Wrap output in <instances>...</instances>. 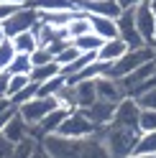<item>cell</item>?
Wrapping results in <instances>:
<instances>
[{"label": "cell", "mask_w": 156, "mask_h": 158, "mask_svg": "<svg viewBox=\"0 0 156 158\" xmlns=\"http://www.w3.org/2000/svg\"><path fill=\"white\" fill-rule=\"evenodd\" d=\"M49 158H110L100 135L92 138H62L49 135L41 140Z\"/></svg>", "instance_id": "6da1fadb"}, {"label": "cell", "mask_w": 156, "mask_h": 158, "mask_svg": "<svg viewBox=\"0 0 156 158\" xmlns=\"http://www.w3.org/2000/svg\"><path fill=\"white\" fill-rule=\"evenodd\" d=\"M105 148H108L110 158H131L136 153V145L141 140V130L138 127H105L100 133Z\"/></svg>", "instance_id": "7a4b0ae2"}, {"label": "cell", "mask_w": 156, "mask_h": 158, "mask_svg": "<svg viewBox=\"0 0 156 158\" xmlns=\"http://www.w3.org/2000/svg\"><path fill=\"white\" fill-rule=\"evenodd\" d=\"M154 59H156V48H151V46H143V48H128V51H125L115 64L108 66V74H105V77L118 79V82H120L123 77H128L131 72H136L138 66L154 61Z\"/></svg>", "instance_id": "3957f363"}, {"label": "cell", "mask_w": 156, "mask_h": 158, "mask_svg": "<svg viewBox=\"0 0 156 158\" xmlns=\"http://www.w3.org/2000/svg\"><path fill=\"white\" fill-rule=\"evenodd\" d=\"M38 23H41V13H38L33 5H23L15 15H11L5 23H0V28H3V36L5 38H15L21 33L33 31Z\"/></svg>", "instance_id": "277c9868"}, {"label": "cell", "mask_w": 156, "mask_h": 158, "mask_svg": "<svg viewBox=\"0 0 156 158\" xmlns=\"http://www.w3.org/2000/svg\"><path fill=\"white\" fill-rule=\"evenodd\" d=\"M100 133L102 130H97V127L92 125V120L82 110H72L69 117L62 123V127H59L56 135H62V138H92V135H100Z\"/></svg>", "instance_id": "5b68a950"}, {"label": "cell", "mask_w": 156, "mask_h": 158, "mask_svg": "<svg viewBox=\"0 0 156 158\" xmlns=\"http://www.w3.org/2000/svg\"><path fill=\"white\" fill-rule=\"evenodd\" d=\"M56 107H59V100H56V97H33L31 102H26V105L18 107V112H21V117L31 127H36V125H41L44 117L51 115Z\"/></svg>", "instance_id": "8992f818"}, {"label": "cell", "mask_w": 156, "mask_h": 158, "mask_svg": "<svg viewBox=\"0 0 156 158\" xmlns=\"http://www.w3.org/2000/svg\"><path fill=\"white\" fill-rule=\"evenodd\" d=\"M136 28H138L141 38L146 41V46L156 48V15H154L151 3H143L136 8Z\"/></svg>", "instance_id": "52a82bcc"}, {"label": "cell", "mask_w": 156, "mask_h": 158, "mask_svg": "<svg viewBox=\"0 0 156 158\" xmlns=\"http://www.w3.org/2000/svg\"><path fill=\"white\" fill-rule=\"evenodd\" d=\"M118 31H120V38L125 41L128 48H143V46H146V41L141 38L138 28H136V8L120 13V18H118Z\"/></svg>", "instance_id": "ba28073f"}, {"label": "cell", "mask_w": 156, "mask_h": 158, "mask_svg": "<svg viewBox=\"0 0 156 158\" xmlns=\"http://www.w3.org/2000/svg\"><path fill=\"white\" fill-rule=\"evenodd\" d=\"M77 8L90 15H105V18H113V21H118L123 13L118 0H77Z\"/></svg>", "instance_id": "9c48e42d"}, {"label": "cell", "mask_w": 156, "mask_h": 158, "mask_svg": "<svg viewBox=\"0 0 156 158\" xmlns=\"http://www.w3.org/2000/svg\"><path fill=\"white\" fill-rule=\"evenodd\" d=\"M138 117H141V107L133 97H125V100L115 107L113 115V125L115 127H138Z\"/></svg>", "instance_id": "30bf717a"}, {"label": "cell", "mask_w": 156, "mask_h": 158, "mask_svg": "<svg viewBox=\"0 0 156 158\" xmlns=\"http://www.w3.org/2000/svg\"><path fill=\"white\" fill-rule=\"evenodd\" d=\"M115 107H118V105H113V102H108V100H97L92 107H87V110H82V112L92 120V125L97 127V130H105V127L113 125Z\"/></svg>", "instance_id": "8fae6325"}, {"label": "cell", "mask_w": 156, "mask_h": 158, "mask_svg": "<svg viewBox=\"0 0 156 158\" xmlns=\"http://www.w3.org/2000/svg\"><path fill=\"white\" fill-rule=\"evenodd\" d=\"M69 112H72V110H67V107H56L51 115H46V117H44V123H41V125H36V127H33V138L44 140V138H49V135H56V133H59V127H62V123L69 117Z\"/></svg>", "instance_id": "7c38bea8"}, {"label": "cell", "mask_w": 156, "mask_h": 158, "mask_svg": "<svg viewBox=\"0 0 156 158\" xmlns=\"http://www.w3.org/2000/svg\"><path fill=\"white\" fill-rule=\"evenodd\" d=\"M95 87H97V97L100 100H108L113 105H120L125 97V89H123V84L118 82V79H110V77H100V79H95Z\"/></svg>", "instance_id": "4fadbf2b"}, {"label": "cell", "mask_w": 156, "mask_h": 158, "mask_svg": "<svg viewBox=\"0 0 156 158\" xmlns=\"http://www.w3.org/2000/svg\"><path fill=\"white\" fill-rule=\"evenodd\" d=\"M151 77H156V59H154V61H149V64H143V66H138V69H136V72H131L128 77H123L120 84H123L125 94H131L133 89H138L143 82H149Z\"/></svg>", "instance_id": "5bb4252c"}, {"label": "cell", "mask_w": 156, "mask_h": 158, "mask_svg": "<svg viewBox=\"0 0 156 158\" xmlns=\"http://www.w3.org/2000/svg\"><path fill=\"white\" fill-rule=\"evenodd\" d=\"M3 135H5L13 145H18L21 140H26V138H33V127L21 117V112H15V115H13V120H11V125L3 130Z\"/></svg>", "instance_id": "9a60e30c"}, {"label": "cell", "mask_w": 156, "mask_h": 158, "mask_svg": "<svg viewBox=\"0 0 156 158\" xmlns=\"http://www.w3.org/2000/svg\"><path fill=\"white\" fill-rule=\"evenodd\" d=\"M90 26H92V33H97L102 41L120 38L118 21H113V18H105V15H90Z\"/></svg>", "instance_id": "2e32d148"}, {"label": "cell", "mask_w": 156, "mask_h": 158, "mask_svg": "<svg viewBox=\"0 0 156 158\" xmlns=\"http://www.w3.org/2000/svg\"><path fill=\"white\" fill-rule=\"evenodd\" d=\"M77 89V110H87L92 107L100 97H97V87H95V79H84V82H77L74 84Z\"/></svg>", "instance_id": "e0dca14e"}, {"label": "cell", "mask_w": 156, "mask_h": 158, "mask_svg": "<svg viewBox=\"0 0 156 158\" xmlns=\"http://www.w3.org/2000/svg\"><path fill=\"white\" fill-rule=\"evenodd\" d=\"M128 51V46H125V41L123 38H113V41H105L102 44V48L97 51V61H102V64H115L118 59Z\"/></svg>", "instance_id": "ac0fdd59"}, {"label": "cell", "mask_w": 156, "mask_h": 158, "mask_svg": "<svg viewBox=\"0 0 156 158\" xmlns=\"http://www.w3.org/2000/svg\"><path fill=\"white\" fill-rule=\"evenodd\" d=\"M67 31H69V38H72V41H74V38H80V36H84V33H90V31H92V26H90V13L74 8L69 23H67Z\"/></svg>", "instance_id": "d6986e66"}, {"label": "cell", "mask_w": 156, "mask_h": 158, "mask_svg": "<svg viewBox=\"0 0 156 158\" xmlns=\"http://www.w3.org/2000/svg\"><path fill=\"white\" fill-rule=\"evenodd\" d=\"M31 5L41 13H67L77 8V0H31Z\"/></svg>", "instance_id": "ffe728a7"}, {"label": "cell", "mask_w": 156, "mask_h": 158, "mask_svg": "<svg viewBox=\"0 0 156 158\" xmlns=\"http://www.w3.org/2000/svg\"><path fill=\"white\" fill-rule=\"evenodd\" d=\"M62 74V66L56 64V61H49V64H38L31 69V82L36 84H44L49 82V79H54V77H59Z\"/></svg>", "instance_id": "44dd1931"}, {"label": "cell", "mask_w": 156, "mask_h": 158, "mask_svg": "<svg viewBox=\"0 0 156 158\" xmlns=\"http://www.w3.org/2000/svg\"><path fill=\"white\" fill-rule=\"evenodd\" d=\"M11 41H13V46H15V51H18V54H28V56H31V54H36L38 48H41V46H38V38H36V33H33V31L21 33V36L11 38Z\"/></svg>", "instance_id": "7402d4cb"}, {"label": "cell", "mask_w": 156, "mask_h": 158, "mask_svg": "<svg viewBox=\"0 0 156 158\" xmlns=\"http://www.w3.org/2000/svg\"><path fill=\"white\" fill-rule=\"evenodd\" d=\"M77 48H80V51L82 54H97V51H100V48H102V38L100 36H97V33H84V36H80V38H74V41H72Z\"/></svg>", "instance_id": "603a6c76"}, {"label": "cell", "mask_w": 156, "mask_h": 158, "mask_svg": "<svg viewBox=\"0 0 156 158\" xmlns=\"http://www.w3.org/2000/svg\"><path fill=\"white\" fill-rule=\"evenodd\" d=\"M31 69H33L31 56H28V54H15V59L11 61V66H8L5 72L11 77H15V74H28V77H31Z\"/></svg>", "instance_id": "cb8c5ba5"}, {"label": "cell", "mask_w": 156, "mask_h": 158, "mask_svg": "<svg viewBox=\"0 0 156 158\" xmlns=\"http://www.w3.org/2000/svg\"><path fill=\"white\" fill-rule=\"evenodd\" d=\"M38 145H41V140H38V138H26V140H21L18 145H13L11 158H31V156L36 153Z\"/></svg>", "instance_id": "d4e9b609"}, {"label": "cell", "mask_w": 156, "mask_h": 158, "mask_svg": "<svg viewBox=\"0 0 156 158\" xmlns=\"http://www.w3.org/2000/svg\"><path fill=\"white\" fill-rule=\"evenodd\" d=\"M64 84H67V77H64V74L54 77V79H49V82L38 84V97H56Z\"/></svg>", "instance_id": "484cf974"}, {"label": "cell", "mask_w": 156, "mask_h": 158, "mask_svg": "<svg viewBox=\"0 0 156 158\" xmlns=\"http://www.w3.org/2000/svg\"><path fill=\"white\" fill-rule=\"evenodd\" d=\"M133 156H156V133H141Z\"/></svg>", "instance_id": "4316f807"}, {"label": "cell", "mask_w": 156, "mask_h": 158, "mask_svg": "<svg viewBox=\"0 0 156 158\" xmlns=\"http://www.w3.org/2000/svg\"><path fill=\"white\" fill-rule=\"evenodd\" d=\"M56 100H59V107L77 110V89H74V84H64L59 89V94H56Z\"/></svg>", "instance_id": "83f0119b"}, {"label": "cell", "mask_w": 156, "mask_h": 158, "mask_svg": "<svg viewBox=\"0 0 156 158\" xmlns=\"http://www.w3.org/2000/svg\"><path fill=\"white\" fill-rule=\"evenodd\" d=\"M15 46H13V41L11 38H3L0 41V72H5L8 66H11V61L15 59Z\"/></svg>", "instance_id": "f1b7e54d"}, {"label": "cell", "mask_w": 156, "mask_h": 158, "mask_svg": "<svg viewBox=\"0 0 156 158\" xmlns=\"http://www.w3.org/2000/svg\"><path fill=\"white\" fill-rule=\"evenodd\" d=\"M33 97H38V84H36V82H31L26 89H21L15 97H11V102H13L15 107H21V105H26V102H31Z\"/></svg>", "instance_id": "f546056e"}, {"label": "cell", "mask_w": 156, "mask_h": 158, "mask_svg": "<svg viewBox=\"0 0 156 158\" xmlns=\"http://www.w3.org/2000/svg\"><path fill=\"white\" fill-rule=\"evenodd\" d=\"M138 130L141 133H156V110H141Z\"/></svg>", "instance_id": "4dcf8cb0"}, {"label": "cell", "mask_w": 156, "mask_h": 158, "mask_svg": "<svg viewBox=\"0 0 156 158\" xmlns=\"http://www.w3.org/2000/svg\"><path fill=\"white\" fill-rule=\"evenodd\" d=\"M80 56H82V51H80V48H77L74 44H69V46H67V48H64V51H62L59 56H56V64H59V66L64 69V66H69L72 61H77Z\"/></svg>", "instance_id": "1f68e13d"}, {"label": "cell", "mask_w": 156, "mask_h": 158, "mask_svg": "<svg viewBox=\"0 0 156 158\" xmlns=\"http://www.w3.org/2000/svg\"><path fill=\"white\" fill-rule=\"evenodd\" d=\"M31 84V77L28 74H15L11 77V87H8V97H15L21 89H26V87Z\"/></svg>", "instance_id": "d6a6232c"}, {"label": "cell", "mask_w": 156, "mask_h": 158, "mask_svg": "<svg viewBox=\"0 0 156 158\" xmlns=\"http://www.w3.org/2000/svg\"><path fill=\"white\" fill-rule=\"evenodd\" d=\"M133 100L138 102L141 110H156V89L146 92V94H138V97H133Z\"/></svg>", "instance_id": "836d02e7"}, {"label": "cell", "mask_w": 156, "mask_h": 158, "mask_svg": "<svg viewBox=\"0 0 156 158\" xmlns=\"http://www.w3.org/2000/svg\"><path fill=\"white\" fill-rule=\"evenodd\" d=\"M23 5H15V3H5V0H0V23H5L11 15H15L21 10Z\"/></svg>", "instance_id": "e575fe53"}, {"label": "cell", "mask_w": 156, "mask_h": 158, "mask_svg": "<svg viewBox=\"0 0 156 158\" xmlns=\"http://www.w3.org/2000/svg\"><path fill=\"white\" fill-rule=\"evenodd\" d=\"M31 61H33V66H38V64H49V61H56V59H54V54L49 51V48H38L36 54H31Z\"/></svg>", "instance_id": "d590c367"}, {"label": "cell", "mask_w": 156, "mask_h": 158, "mask_svg": "<svg viewBox=\"0 0 156 158\" xmlns=\"http://www.w3.org/2000/svg\"><path fill=\"white\" fill-rule=\"evenodd\" d=\"M11 153H13V143L0 133V158H11Z\"/></svg>", "instance_id": "8d00e7d4"}, {"label": "cell", "mask_w": 156, "mask_h": 158, "mask_svg": "<svg viewBox=\"0 0 156 158\" xmlns=\"http://www.w3.org/2000/svg\"><path fill=\"white\" fill-rule=\"evenodd\" d=\"M15 112H18V107H11L8 112H3V115H0V133H3L5 127L11 125V120H13V115H15Z\"/></svg>", "instance_id": "74e56055"}, {"label": "cell", "mask_w": 156, "mask_h": 158, "mask_svg": "<svg viewBox=\"0 0 156 158\" xmlns=\"http://www.w3.org/2000/svg\"><path fill=\"white\" fill-rule=\"evenodd\" d=\"M8 87H11V74L0 72V97H8Z\"/></svg>", "instance_id": "f35d334b"}, {"label": "cell", "mask_w": 156, "mask_h": 158, "mask_svg": "<svg viewBox=\"0 0 156 158\" xmlns=\"http://www.w3.org/2000/svg\"><path fill=\"white\" fill-rule=\"evenodd\" d=\"M118 3H120L123 10H131V8H138V5H143V3H149V0H118Z\"/></svg>", "instance_id": "ab89813d"}, {"label": "cell", "mask_w": 156, "mask_h": 158, "mask_svg": "<svg viewBox=\"0 0 156 158\" xmlns=\"http://www.w3.org/2000/svg\"><path fill=\"white\" fill-rule=\"evenodd\" d=\"M11 107H15V105L11 102V97H0V115H3V112H8Z\"/></svg>", "instance_id": "60d3db41"}, {"label": "cell", "mask_w": 156, "mask_h": 158, "mask_svg": "<svg viewBox=\"0 0 156 158\" xmlns=\"http://www.w3.org/2000/svg\"><path fill=\"white\" fill-rule=\"evenodd\" d=\"M31 158H49V153H46V148H44V145H38V148H36V153H33Z\"/></svg>", "instance_id": "b9f144b4"}, {"label": "cell", "mask_w": 156, "mask_h": 158, "mask_svg": "<svg viewBox=\"0 0 156 158\" xmlns=\"http://www.w3.org/2000/svg\"><path fill=\"white\" fill-rule=\"evenodd\" d=\"M5 3H15V5H31V0H5Z\"/></svg>", "instance_id": "7bdbcfd3"}, {"label": "cell", "mask_w": 156, "mask_h": 158, "mask_svg": "<svg viewBox=\"0 0 156 158\" xmlns=\"http://www.w3.org/2000/svg\"><path fill=\"white\" fill-rule=\"evenodd\" d=\"M131 158H156V156H131Z\"/></svg>", "instance_id": "ee69618b"}, {"label": "cell", "mask_w": 156, "mask_h": 158, "mask_svg": "<svg viewBox=\"0 0 156 158\" xmlns=\"http://www.w3.org/2000/svg\"><path fill=\"white\" fill-rule=\"evenodd\" d=\"M3 38H5V36H3V28H0V41H3Z\"/></svg>", "instance_id": "f6af8a7d"}]
</instances>
